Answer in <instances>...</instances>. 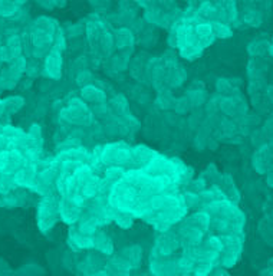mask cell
Here are the masks:
<instances>
[{
	"mask_svg": "<svg viewBox=\"0 0 273 276\" xmlns=\"http://www.w3.org/2000/svg\"><path fill=\"white\" fill-rule=\"evenodd\" d=\"M38 227L41 233L48 235L52 230L58 220L61 219L59 213V199L58 196L42 197L38 206Z\"/></svg>",
	"mask_w": 273,
	"mask_h": 276,
	"instance_id": "1",
	"label": "cell"
},
{
	"mask_svg": "<svg viewBox=\"0 0 273 276\" xmlns=\"http://www.w3.org/2000/svg\"><path fill=\"white\" fill-rule=\"evenodd\" d=\"M101 163L104 167L109 165H122L126 170L134 168L132 157H131V147L124 141L106 144L105 153L101 157Z\"/></svg>",
	"mask_w": 273,
	"mask_h": 276,
	"instance_id": "2",
	"label": "cell"
},
{
	"mask_svg": "<svg viewBox=\"0 0 273 276\" xmlns=\"http://www.w3.org/2000/svg\"><path fill=\"white\" fill-rule=\"evenodd\" d=\"M184 247V242L179 235L177 230H167L161 232L156 237V245L153 247V252L150 259H161V257H170L174 252Z\"/></svg>",
	"mask_w": 273,
	"mask_h": 276,
	"instance_id": "3",
	"label": "cell"
},
{
	"mask_svg": "<svg viewBox=\"0 0 273 276\" xmlns=\"http://www.w3.org/2000/svg\"><path fill=\"white\" fill-rule=\"evenodd\" d=\"M62 49L53 43L52 48L45 56V62H43L42 72L41 75L48 78V79H61L62 78Z\"/></svg>",
	"mask_w": 273,
	"mask_h": 276,
	"instance_id": "4",
	"label": "cell"
},
{
	"mask_svg": "<svg viewBox=\"0 0 273 276\" xmlns=\"http://www.w3.org/2000/svg\"><path fill=\"white\" fill-rule=\"evenodd\" d=\"M143 170L151 177H157L160 174H167L171 177L173 174L176 173V167H174L173 158H168V157L160 153H156V155L143 167Z\"/></svg>",
	"mask_w": 273,
	"mask_h": 276,
	"instance_id": "5",
	"label": "cell"
},
{
	"mask_svg": "<svg viewBox=\"0 0 273 276\" xmlns=\"http://www.w3.org/2000/svg\"><path fill=\"white\" fill-rule=\"evenodd\" d=\"M150 272L157 276H173L180 275L177 260L170 257L161 259H150Z\"/></svg>",
	"mask_w": 273,
	"mask_h": 276,
	"instance_id": "6",
	"label": "cell"
},
{
	"mask_svg": "<svg viewBox=\"0 0 273 276\" xmlns=\"http://www.w3.org/2000/svg\"><path fill=\"white\" fill-rule=\"evenodd\" d=\"M166 66V82L170 88H180L187 78V72L179 62H164Z\"/></svg>",
	"mask_w": 273,
	"mask_h": 276,
	"instance_id": "7",
	"label": "cell"
},
{
	"mask_svg": "<svg viewBox=\"0 0 273 276\" xmlns=\"http://www.w3.org/2000/svg\"><path fill=\"white\" fill-rule=\"evenodd\" d=\"M197 46V35L194 31V26L191 25H184L179 22L177 28V49H186V48H193Z\"/></svg>",
	"mask_w": 273,
	"mask_h": 276,
	"instance_id": "8",
	"label": "cell"
},
{
	"mask_svg": "<svg viewBox=\"0 0 273 276\" xmlns=\"http://www.w3.org/2000/svg\"><path fill=\"white\" fill-rule=\"evenodd\" d=\"M68 245L71 246L74 250H81V249H94L95 242L94 236H86L81 233L78 229H75L74 226H71L69 229V235H68Z\"/></svg>",
	"mask_w": 273,
	"mask_h": 276,
	"instance_id": "9",
	"label": "cell"
},
{
	"mask_svg": "<svg viewBox=\"0 0 273 276\" xmlns=\"http://www.w3.org/2000/svg\"><path fill=\"white\" fill-rule=\"evenodd\" d=\"M115 38V48L119 51H132L134 43H135V33L131 31L128 26H122L114 31Z\"/></svg>",
	"mask_w": 273,
	"mask_h": 276,
	"instance_id": "10",
	"label": "cell"
},
{
	"mask_svg": "<svg viewBox=\"0 0 273 276\" xmlns=\"http://www.w3.org/2000/svg\"><path fill=\"white\" fill-rule=\"evenodd\" d=\"M156 150L150 148L147 145H134L131 147V157H132V163H134V168H143L146 164L156 155Z\"/></svg>",
	"mask_w": 273,
	"mask_h": 276,
	"instance_id": "11",
	"label": "cell"
},
{
	"mask_svg": "<svg viewBox=\"0 0 273 276\" xmlns=\"http://www.w3.org/2000/svg\"><path fill=\"white\" fill-rule=\"evenodd\" d=\"M104 266L109 270L111 275H129L134 270L131 263L121 255H114L112 259H109Z\"/></svg>",
	"mask_w": 273,
	"mask_h": 276,
	"instance_id": "12",
	"label": "cell"
},
{
	"mask_svg": "<svg viewBox=\"0 0 273 276\" xmlns=\"http://www.w3.org/2000/svg\"><path fill=\"white\" fill-rule=\"evenodd\" d=\"M81 98L86 104H102L106 103V92L105 89L92 83L85 88H81Z\"/></svg>",
	"mask_w": 273,
	"mask_h": 276,
	"instance_id": "13",
	"label": "cell"
},
{
	"mask_svg": "<svg viewBox=\"0 0 273 276\" xmlns=\"http://www.w3.org/2000/svg\"><path fill=\"white\" fill-rule=\"evenodd\" d=\"M122 257H125L126 260L131 263L132 269H138L141 266V259H143V249L140 245H129L121 249L119 253Z\"/></svg>",
	"mask_w": 273,
	"mask_h": 276,
	"instance_id": "14",
	"label": "cell"
},
{
	"mask_svg": "<svg viewBox=\"0 0 273 276\" xmlns=\"http://www.w3.org/2000/svg\"><path fill=\"white\" fill-rule=\"evenodd\" d=\"M94 249H96L98 252H101L102 255L112 256V253H114V245H112L111 237L106 235L105 232H99L98 230L94 236Z\"/></svg>",
	"mask_w": 273,
	"mask_h": 276,
	"instance_id": "15",
	"label": "cell"
},
{
	"mask_svg": "<svg viewBox=\"0 0 273 276\" xmlns=\"http://www.w3.org/2000/svg\"><path fill=\"white\" fill-rule=\"evenodd\" d=\"M220 187L223 189V192L226 193L227 199H230L231 202H234V203L240 202V193H239V190H237V187H236V184L233 181L230 174H223Z\"/></svg>",
	"mask_w": 273,
	"mask_h": 276,
	"instance_id": "16",
	"label": "cell"
},
{
	"mask_svg": "<svg viewBox=\"0 0 273 276\" xmlns=\"http://www.w3.org/2000/svg\"><path fill=\"white\" fill-rule=\"evenodd\" d=\"M200 196H201L203 205H210V203H214V202L227 199V196L223 192V189H221L220 186H210L204 192H201Z\"/></svg>",
	"mask_w": 273,
	"mask_h": 276,
	"instance_id": "17",
	"label": "cell"
},
{
	"mask_svg": "<svg viewBox=\"0 0 273 276\" xmlns=\"http://www.w3.org/2000/svg\"><path fill=\"white\" fill-rule=\"evenodd\" d=\"M186 95H187V98H189L190 103L193 105V110L194 108H201V107H204L206 103H207V92H206V89H203V88H194V86H191V88L187 89Z\"/></svg>",
	"mask_w": 273,
	"mask_h": 276,
	"instance_id": "18",
	"label": "cell"
},
{
	"mask_svg": "<svg viewBox=\"0 0 273 276\" xmlns=\"http://www.w3.org/2000/svg\"><path fill=\"white\" fill-rule=\"evenodd\" d=\"M6 51L9 55V62L15 61L16 58L22 56V49H23V42H22V36H12L8 38L6 41Z\"/></svg>",
	"mask_w": 273,
	"mask_h": 276,
	"instance_id": "19",
	"label": "cell"
},
{
	"mask_svg": "<svg viewBox=\"0 0 273 276\" xmlns=\"http://www.w3.org/2000/svg\"><path fill=\"white\" fill-rule=\"evenodd\" d=\"M164 11L161 8H158V5L154 2V5L148 9H144L143 13V19L146 23L154 25V26H160L161 25V19H163Z\"/></svg>",
	"mask_w": 273,
	"mask_h": 276,
	"instance_id": "20",
	"label": "cell"
},
{
	"mask_svg": "<svg viewBox=\"0 0 273 276\" xmlns=\"http://www.w3.org/2000/svg\"><path fill=\"white\" fill-rule=\"evenodd\" d=\"M176 101V97L173 95V92L170 89H166L163 92H158L157 98H156V107L161 111H168V110H173V105Z\"/></svg>",
	"mask_w": 273,
	"mask_h": 276,
	"instance_id": "21",
	"label": "cell"
},
{
	"mask_svg": "<svg viewBox=\"0 0 273 276\" xmlns=\"http://www.w3.org/2000/svg\"><path fill=\"white\" fill-rule=\"evenodd\" d=\"M197 15L204 22L211 23V22L216 21V18H217V9H216L214 3H211V2H203V3H200L199 8H197Z\"/></svg>",
	"mask_w": 273,
	"mask_h": 276,
	"instance_id": "22",
	"label": "cell"
},
{
	"mask_svg": "<svg viewBox=\"0 0 273 276\" xmlns=\"http://www.w3.org/2000/svg\"><path fill=\"white\" fill-rule=\"evenodd\" d=\"M269 48H270V43L267 41H262V39H254L249 43L247 46V52L249 55L252 56L253 59L256 58H260L263 55H266L269 52Z\"/></svg>",
	"mask_w": 273,
	"mask_h": 276,
	"instance_id": "23",
	"label": "cell"
},
{
	"mask_svg": "<svg viewBox=\"0 0 273 276\" xmlns=\"http://www.w3.org/2000/svg\"><path fill=\"white\" fill-rule=\"evenodd\" d=\"M243 21L250 28H259L263 22V12L259 11V9L246 8L243 12Z\"/></svg>",
	"mask_w": 273,
	"mask_h": 276,
	"instance_id": "24",
	"label": "cell"
},
{
	"mask_svg": "<svg viewBox=\"0 0 273 276\" xmlns=\"http://www.w3.org/2000/svg\"><path fill=\"white\" fill-rule=\"evenodd\" d=\"M252 165L253 168H254L259 174H266L267 173V170L272 167V165L269 164V161L266 160V157H264V154L262 153V150H259V148H257V150L254 151V154H253Z\"/></svg>",
	"mask_w": 273,
	"mask_h": 276,
	"instance_id": "25",
	"label": "cell"
},
{
	"mask_svg": "<svg viewBox=\"0 0 273 276\" xmlns=\"http://www.w3.org/2000/svg\"><path fill=\"white\" fill-rule=\"evenodd\" d=\"M125 171L126 168L122 165H109L104 170V180L109 184L115 183V181L121 180L124 177Z\"/></svg>",
	"mask_w": 273,
	"mask_h": 276,
	"instance_id": "26",
	"label": "cell"
},
{
	"mask_svg": "<svg viewBox=\"0 0 273 276\" xmlns=\"http://www.w3.org/2000/svg\"><path fill=\"white\" fill-rule=\"evenodd\" d=\"M98 45H99V48H101V52H104L108 56L112 55L114 48H115V38H114V33L109 31V29H106V31L102 33V36H101Z\"/></svg>",
	"mask_w": 273,
	"mask_h": 276,
	"instance_id": "27",
	"label": "cell"
},
{
	"mask_svg": "<svg viewBox=\"0 0 273 276\" xmlns=\"http://www.w3.org/2000/svg\"><path fill=\"white\" fill-rule=\"evenodd\" d=\"M220 130L226 134L227 137H234L240 133V125L236 120H233L230 117H223L220 118Z\"/></svg>",
	"mask_w": 273,
	"mask_h": 276,
	"instance_id": "28",
	"label": "cell"
},
{
	"mask_svg": "<svg viewBox=\"0 0 273 276\" xmlns=\"http://www.w3.org/2000/svg\"><path fill=\"white\" fill-rule=\"evenodd\" d=\"M111 108L118 117H124L125 114L129 113V105L122 94H118L111 100Z\"/></svg>",
	"mask_w": 273,
	"mask_h": 276,
	"instance_id": "29",
	"label": "cell"
},
{
	"mask_svg": "<svg viewBox=\"0 0 273 276\" xmlns=\"http://www.w3.org/2000/svg\"><path fill=\"white\" fill-rule=\"evenodd\" d=\"M23 2H0V16L3 18H15L19 11Z\"/></svg>",
	"mask_w": 273,
	"mask_h": 276,
	"instance_id": "30",
	"label": "cell"
},
{
	"mask_svg": "<svg viewBox=\"0 0 273 276\" xmlns=\"http://www.w3.org/2000/svg\"><path fill=\"white\" fill-rule=\"evenodd\" d=\"M99 267H101V262L95 256H88L79 263V270L86 275H95L99 270Z\"/></svg>",
	"mask_w": 273,
	"mask_h": 276,
	"instance_id": "31",
	"label": "cell"
},
{
	"mask_svg": "<svg viewBox=\"0 0 273 276\" xmlns=\"http://www.w3.org/2000/svg\"><path fill=\"white\" fill-rule=\"evenodd\" d=\"M16 181H15V175L0 173V196L9 195L12 192L16 190Z\"/></svg>",
	"mask_w": 273,
	"mask_h": 276,
	"instance_id": "32",
	"label": "cell"
},
{
	"mask_svg": "<svg viewBox=\"0 0 273 276\" xmlns=\"http://www.w3.org/2000/svg\"><path fill=\"white\" fill-rule=\"evenodd\" d=\"M173 111L177 115H187V114L193 111V105H191L190 100L187 98V95L176 98L174 105H173Z\"/></svg>",
	"mask_w": 273,
	"mask_h": 276,
	"instance_id": "33",
	"label": "cell"
},
{
	"mask_svg": "<svg viewBox=\"0 0 273 276\" xmlns=\"http://www.w3.org/2000/svg\"><path fill=\"white\" fill-rule=\"evenodd\" d=\"M5 108H6V117H11L15 113H18L21 108L25 105V100L22 97H9L6 100H3Z\"/></svg>",
	"mask_w": 273,
	"mask_h": 276,
	"instance_id": "34",
	"label": "cell"
},
{
	"mask_svg": "<svg viewBox=\"0 0 273 276\" xmlns=\"http://www.w3.org/2000/svg\"><path fill=\"white\" fill-rule=\"evenodd\" d=\"M201 175L211 183V186H220L221 184V178H223V174L219 173L217 167L214 164H209L207 168L201 173Z\"/></svg>",
	"mask_w": 273,
	"mask_h": 276,
	"instance_id": "35",
	"label": "cell"
},
{
	"mask_svg": "<svg viewBox=\"0 0 273 276\" xmlns=\"http://www.w3.org/2000/svg\"><path fill=\"white\" fill-rule=\"evenodd\" d=\"M213 33L217 39H229L233 36V28L230 25H223L220 22H211Z\"/></svg>",
	"mask_w": 273,
	"mask_h": 276,
	"instance_id": "36",
	"label": "cell"
},
{
	"mask_svg": "<svg viewBox=\"0 0 273 276\" xmlns=\"http://www.w3.org/2000/svg\"><path fill=\"white\" fill-rule=\"evenodd\" d=\"M242 253L239 252H229V250H223L220 256V263L221 266H224L226 269H230L233 266H236V263L240 260Z\"/></svg>",
	"mask_w": 273,
	"mask_h": 276,
	"instance_id": "37",
	"label": "cell"
},
{
	"mask_svg": "<svg viewBox=\"0 0 273 276\" xmlns=\"http://www.w3.org/2000/svg\"><path fill=\"white\" fill-rule=\"evenodd\" d=\"M94 79V75H92V72L89 71V69L81 71L79 73H76V76H75L76 85L81 86V88H85V86H88V85H92Z\"/></svg>",
	"mask_w": 273,
	"mask_h": 276,
	"instance_id": "38",
	"label": "cell"
},
{
	"mask_svg": "<svg viewBox=\"0 0 273 276\" xmlns=\"http://www.w3.org/2000/svg\"><path fill=\"white\" fill-rule=\"evenodd\" d=\"M194 31H196V35H197V39H206V38L214 36L213 26L209 22H204V23H200L197 26H194Z\"/></svg>",
	"mask_w": 273,
	"mask_h": 276,
	"instance_id": "39",
	"label": "cell"
},
{
	"mask_svg": "<svg viewBox=\"0 0 273 276\" xmlns=\"http://www.w3.org/2000/svg\"><path fill=\"white\" fill-rule=\"evenodd\" d=\"M234 89L236 88H233V85L230 83L229 78H220L219 81L216 82V91H217V94H220V95L229 97Z\"/></svg>",
	"mask_w": 273,
	"mask_h": 276,
	"instance_id": "40",
	"label": "cell"
},
{
	"mask_svg": "<svg viewBox=\"0 0 273 276\" xmlns=\"http://www.w3.org/2000/svg\"><path fill=\"white\" fill-rule=\"evenodd\" d=\"M184 199H186V203L190 207H201L203 206V200H201V196L200 193H196L193 190H186L184 193Z\"/></svg>",
	"mask_w": 273,
	"mask_h": 276,
	"instance_id": "41",
	"label": "cell"
},
{
	"mask_svg": "<svg viewBox=\"0 0 273 276\" xmlns=\"http://www.w3.org/2000/svg\"><path fill=\"white\" fill-rule=\"evenodd\" d=\"M29 134H31L33 143H35V147H36V148H39V150H43V138H42V130H41V127H39L38 124H32Z\"/></svg>",
	"mask_w": 273,
	"mask_h": 276,
	"instance_id": "42",
	"label": "cell"
},
{
	"mask_svg": "<svg viewBox=\"0 0 273 276\" xmlns=\"http://www.w3.org/2000/svg\"><path fill=\"white\" fill-rule=\"evenodd\" d=\"M201 53L203 51L199 49L197 46H193V48H186V49H180L179 55L180 58H183V59H187V61H194V59H197L201 56Z\"/></svg>",
	"mask_w": 273,
	"mask_h": 276,
	"instance_id": "43",
	"label": "cell"
},
{
	"mask_svg": "<svg viewBox=\"0 0 273 276\" xmlns=\"http://www.w3.org/2000/svg\"><path fill=\"white\" fill-rule=\"evenodd\" d=\"M207 180L200 174L197 178H193L191 180V183L189 184V190H193V192H196V193H201V192H204L206 189H207Z\"/></svg>",
	"mask_w": 273,
	"mask_h": 276,
	"instance_id": "44",
	"label": "cell"
},
{
	"mask_svg": "<svg viewBox=\"0 0 273 276\" xmlns=\"http://www.w3.org/2000/svg\"><path fill=\"white\" fill-rule=\"evenodd\" d=\"M85 32V26L84 23H81V22H78V23H74V25H71V26H68L66 28V36L68 38H79L81 35H84Z\"/></svg>",
	"mask_w": 273,
	"mask_h": 276,
	"instance_id": "45",
	"label": "cell"
},
{
	"mask_svg": "<svg viewBox=\"0 0 273 276\" xmlns=\"http://www.w3.org/2000/svg\"><path fill=\"white\" fill-rule=\"evenodd\" d=\"M134 219H135V217H132V216L125 215V213H121V215L118 216L114 222H115L116 225L119 226L121 229L126 230V229H131V227L134 226Z\"/></svg>",
	"mask_w": 273,
	"mask_h": 276,
	"instance_id": "46",
	"label": "cell"
},
{
	"mask_svg": "<svg viewBox=\"0 0 273 276\" xmlns=\"http://www.w3.org/2000/svg\"><path fill=\"white\" fill-rule=\"evenodd\" d=\"M129 69H131L132 78H135V79H143V73H144V63H143V62H140L135 58L134 61L131 62Z\"/></svg>",
	"mask_w": 273,
	"mask_h": 276,
	"instance_id": "47",
	"label": "cell"
},
{
	"mask_svg": "<svg viewBox=\"0 0 273 276\" xmlns=\"http://www.w3.org/2000/svg\"><path fill=\"white\" fill-rule=\"evenodd\" d=\"M177 28H179V22L177 23H173V26L168 29L167 45L170 49L177 48Z\"/></svg>",
	"mask_w": 273,
	"mask_h": 276,
	"instance_id": "48",
	"label": "cell"
},
{
	"mask_svg": "<svg viewBox=\"0 0 273 276\" xmlns=\"http://www.w3.org/2000/svg\"><path fill=\"white\" fill-rule=\"evenodd\" d=\"M104 131L108 137H119V125H118L116 118L112 121H106L104 124Z\"/></svg>",
	"mask_w": 273,
	"mask_h": 276,
	"instance_id": "49",
	"label": "cell"
},
{
	"mask_svg": "<svg viewBox=\"0 0 273 276\" xmlns=\"http://www.w3.org/2000/svg\"><path fill=\"white\" fill-rule=\"evenodd\" d=\"M156 41V35L151 29H146L144 32H141V36H140V42L144 45V46H150L153 45Z\"/></svg>",
	"mask_w": 273,
	"mask_h": 276,
	"instance_id": "50",
	"label": "cell"
},
{
	"mask_svg": "<svg viewBox=\"0 0 273 276\" xmlns=\"http://www.w3.org/2000/svg\"><path fill=\"white\" fill-rule=\"evenodd\" d=\"M55 45H58L62 51L66 49V33L62 28H59L56 32V36H55Z\"/></svg>",
	"mask_w": 273,
	"mask_h": 276,
	"instance_id": "51",
	"label": "cell"
},
{
	"mask_svg": "<svg viewBox=\"0 0 273 276\" xmlns=\"http://www.w3.org/2000/svg\"><path fill=\"white\" fill-rule=\"evenodd\" d=\"M207 141H209V140L201 138L199 135H196V137H194V143H193V145H194V148H196L197 151H203L204 148H207Z\"/></svg>",
	"mask_w": 273,
	"mask_h": 276,
	"instance_id": "52",
	"label": "cell"
},
{
	"mask_svg": "<svg viewBox=\"0 0 273 276\" xmlns=\"http://www.w3.org/2000/svg\"><path fill=\"white\" fill-rule=\"evenodd\" d=\"M38 5L39 6H42L45 9H53V8H56V6H65L66 5V2H38Z\"/></svg>",
	"mask_w": 273,
	"mask_h": 276,
	"instance_id": "53",
	"label": "cell"
},
{
	"mask_svg": "<svg viewBox=\"0 0 273 276\" xmlns=\"http://www.w3.org/2000/svg\"><path fill=\"white\" fill-rule=\"evenodd\" d=\"M262 89V79H253L249 83V94H256Z\"/></svg>",
	"mask_w": 273,
	"mask_h": 276,
	"instance_id": "54",
	"label": "cell"
},
{
	"mask_svg": "<svg viewBox=\"0 0 273 276\" xmlns=\"http://www.w3.org/2000/svg\"><path fill=\"white\" fill-rule=\"evenodd\" d=\"M91 133L94 134L95 137L105 135V131H104V125H101L99 123H95L94 125H91Z\"/></svg>",
	"mask_w": 273,
	"mask_h": 276,
	"instance_id": "55",
	"label": "cell"
},
{
	"mask_svg": "<svg viewBox=\"0 0 273 276\" xmlns=\"http://www.w3.org/2000/svg\"><path fill=\"white\" fill-rule=\"evenodd\" d=\"M36 265H33V267H35ZM33 267L31 269V265H26L23 269H19L18 270V273H43V269H35L33 270Z\"/></svg>",
	"mask_w": 273,
	"mask_h": 276,
	"instance_id": "56",
	"label": "cell"
},
{
	"mask_svg": "<svg viewBox=\"0 0 273 276\" xmlns=\"http://www.w3.org/2000/svg\"><path fill=\"white\" fill-rule=\"evenodd\" d=\"M177 117H179V115L174 113V111H173V113H166V114H164V120H166V123H168V124H176V123H177Z\"/></svg>",
	"mask_w": 273,
	"mask_h": 276,
	"instance_id": "57",
	"label": "cell"
},
{
	"mask_svg": "<svg viewBox=\"0 0 273 276\" xmlns=\"http://www.w3.org/2000/svg\"><path fill=\"white\" fill-rule=\"evenodd\" d=\"M217 145H219V141L211 135L210 138H209V141H207V147H209L210 150H216V148H217Z\"/></svg>",
	"mask_w": 273,
	"mask_h": 276,
	"instance_id": "58",
	"label": "cell"
},
{
	"mask_svg": "<svg viewBox=\"0 0 273 276\" xmlns=\"http://www.w3.org/2000/svg\"><path fill=\"white\" fill-rule=\"evenodd\" d=\"M266 175H267L266 181H267V184H269V187H273V165L269 168V170H267Z\"/></svg>",
	"mask_w": 273,
	"mask_h": 276,
	"instance_id": "59",
	"label": "cell"
},
{
	"mask_svg": "<svg viewBox=\"0 0 273 276\" xmlns=\"http://www.w3.org/2000/svg\"><path fill=\"white\" fill-rule=\"evenodd\" d=\"M3 117H6V108H5L3 100H0V120H2Z\"/></svg>",
	"mask_w": 273,
	"mask_h": 276,
	"instance_id": "60",
	"label": "cell"
}]
</instances>
